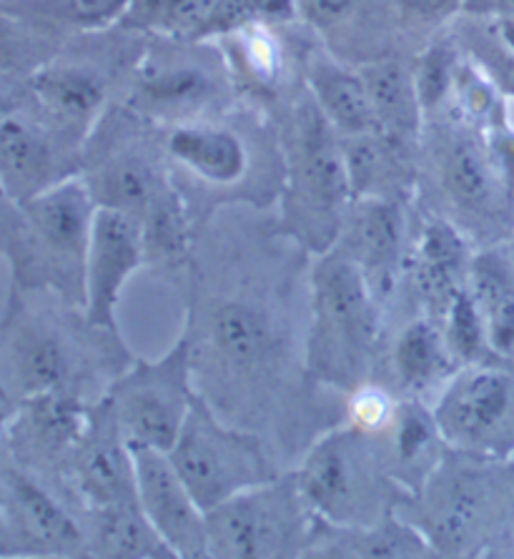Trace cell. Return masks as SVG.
Instances as JSON below:
<instances>
[{
    "instance_id": "obj_1",
    "label": "cell",
    "mask_w": 514,
    "mask_h": 559,
    "mask_svg": "<svg viewBox=\"0 0 514 559\" xmlns=\"http://www.w3.org/2000/svg\"><path fill=\"white\" fill-rule=\"evenodd\" d=\"M96 209L81 174L25 203L5 201L3 243L13 269V289L50 292L83 311Z\"/></svg>"
},
{
    "instance_id": "obj_2",
    "label": "cell",
    "mask_w": 514,
    "mask_h": 559,
    "mask_svg": "<svg viewBox=\"0 0 514 559\" xmlns=\"http://www.w3.org/2000/svg\"><path fill=\"white\" fill-rule=\"evenodd\" d=\"M376 338V292L364 271L336 247L319 253L311 269L307 374L319 384L354 392L367 384Z\"/></svg>"
},
{
    "instance_id": "obj_3",
    "label": "cell",
    "mask_w": 514,
    "mask_h": 559,
    "mask_svg": "<svg viewBox=\"0 0 514 559\" xmlns=\"http://www.w3.org/2000/svg\"><path fill=\"white\" fill-rule=\"evenodd\" d=\"M282 156L279 231L299 247L324 253L339 239L354 197L339 133L319 111L309 91L294 106Z\"/></svg>"
},
{
    "instance_id": "obj_4",
    "label": "cell",
    "mask_w": 514,
    "mask_h": 559,
    "mask_svg": "<svg viewBox=\"0 0 514 559\" xmlns=\"http://www.w3.org/2000/svg\"><path fill=\"white\" fill-rule=\"evenodd\" d=\"M372 437L347 425L311 444L294 477L316 516L336 524H376L397 512L404 497L411 499Z\"/></svg>"
},
{
    "instance_id": "obj_5",
    "label": "cell",
    "mask_w": 514,
    "mask_h": 559,
    "mask_svg": "<svg viewBox=\"0 0 514 559\" xmlns=\"http://www.w3.org/2000/svg\"><path fill=\"white\" fill-rule=\"evenodd\" d=\"M176 472L204 510L279 477L264 442L249 429L222 419L204 394H196L187 421L168 449Z\"/></svg>"
},
{
    "instance_id": "obj_6",
    "label": "cell",
    "mask_w": 514,
    "mask_h": 559,
    "mask_svg": "<svg viewBox=\"0 0 514 559\" xmlns=\"http://www.w3.org/2000/svg\"><path fill=\"white\" fill-rule=\"evenodd\" d=\"M151 123L131 106L98 118L81 154V176L96 206L121 209L141 218L174 186L166 146H154Z\"/></svg>"
},
{
    "instance_id": "obj_7",
    "label": "cell",
    "mask_w": 514,
    "mask_h": 559,
    "mask_svg": "<svg viewBox=\"0 0 514 559\" xmlns=\"http://www.w3.org/2000/svg\"><path fill=\"white\" fill-rule=\"evenodd\" d=\"M314 512L297 477H276L206 512L208 557H304Z\"/></svg>"
},
{
    "instance_id": "obj_8",
    "label": "cell",
    "mask_w": 514,
    "mask_h": 559,
    "mask_svg": "<svg viewBox=\"0 0 514 559\" xmlns=\"http://www.w3.org/2000/svg\"><path fill=\"white\" fill-rule=\"evenodd\" d=\"M229 63L211 40L164 38L143 53L131 79L129 106L154 123H187L206 118L226 93Z\"/></svg>"
},
{
    "instance_id": "obj_9",
    "label": "cell",
    "mask_w": 514,
    "mask_h": 559,
    "mask_svg": "<svg viewBox=\"0 0 514 559\" xmlns=\"http://www.w3.org/2000/svg\"><path fill=\"white\" fill-rule=\"evenodd\" d=\"M193 369V344L181 334L164 357L131 361L108 384L106 396L129 444L162 452L174 447L199 394Z\"/></svg>"
},
{
    "instance_id": "obj_10",
    "label": "cell",
    "mask_w": 514,
    "mask_h": 559,
    "mask_svg": "<svg viewBox=\"0 0 514 559\" xmlns=\"http://www.w3.org/2000/svg\"><path fill=\"white\" fill-rule=\"evenodd\" d=\"M446 449L475 460L514 447V374L494 364H465L432 406Z\"/></svg>"
},
{
    "instance_id": "obj_11",
    "label": "cell",
    "mask_w": 514,
    "mask_h": 559,
    "mask_svg": "<svg viewBox=\"0 0 514 559\" xmlns=\"http://www.w3.org/2000/svg\"><path fill=\"white\" fill-rule=\"evenodd\" d=\"M8 304L3 326V394L8 409L31 396L73 389L79 374L75 336L48 309Z\"/></svg>"
},
{
    "instance_id": "obj_12",
    "label": "cell",
    "mask_w": 514,
    "mask_h": 559,
    "mask_svg": "<svg viewBox=\"0 0 514 559\" xmlns=\"http://www.w3.org/2000/svg\"><path fill=\"white\" fill-rule=\"evenodd\" d=\"M204 354L234 386L268 384L279 369L284 344L279 324L256 296H224L201 313Z\"/></svg>"
},
{
    "instance_id": "obj_13",
    "label": "cell",
    "mask_w": 514,
    "mask_h": 559,
    "mask_svg": "<svg viewBox=\"0 0 514 559\" xmlns=\"http://www.w3.org/2000/svg\"><path fill=\"white\" fill-rule=\"evenodd\" d=\"M497 481L487 467L454 464L442 460L419 492L415 512L417 527L432 542L437 555H462L477 547L479 537L492 524L494 507L500 502Z\"/></svg>"
},
{
    "instance_id": "obj_14",
    "label": "cell",
    "mask_w": 514,
    "mask_h": 559,
    "mask_svg": "<svg viewBox=\"0 0 514 559\" xmlns=\"http://www.w3.org/2000/svg\"><path fill=\"white\" fill-rule=\"evenodd\" d=\"M83 146L53 129L36 106L5 108L0 123L3 199L25 203L58 181L81 174Z\"/></svg>"
},
{
    "instance_id": "obj_15",
    "label": "cell",
    "mask_w": 514,
    "mask_h": 559,
    "mask_svg": "<svg viewBox=\"0 0 514 559\" xmlns=\"http://www.w3.org/2000/svg\"><path fill=\"white\" fill-rule=\"evenodd\" d=\"M3 555L71 557L86 555L88 539L79 520L50 495L36 474L21 464L3 467V507H0Z\"/></svg>"
},
{
    "instance_id": "obj_16",
    "label": "cell",
    "mask_w": 514,
    "mask_h": 559,
    "mask_svg": "<svg viewBox=\"0 0 514 559\" xmlns=\"http://www.w3.org/2000/svg\"><path fill=\"white\" fill-rule=\"evenodd\" d=\"M146 264L141 218L121 209L98 206L86 253L83 317L91 326L118 334V304L129 278Z\"/></svg>"
},
{
    "instance_id": "obj_17",
    "label": "cell",
    "mask_w": 514,
    "mask_h": 559,
    "mask_svg": "<svg viewBox=\"0 0 514 559\" xmlns=\"http://www.w3.org/2000/svg\"><path fill=\"white\" fill-rule=\"evenodd\" d=\"M91 404L75 389H56L5 409V442L21 467H73L75 449L88 429Z\"/></svg>"
},
{
    "instance_id": "obj_18",
    "label": "cell",
    "mask_w": 514,
    "mask_h": 559,
    "mask_svg": "<svg viewBox=\"0 0 514 559\" xmlns=\"http://www.w3.org/2000/svg\"><path fill=\"white\" fill-rule=\"evenodd\" d=\"M141 512L174 549L176 559L208 557L206 510L176 472L168 452L131 444Z\"/></svg>"
},
{
    "instance_id": "obj_19",
    "label": "cell",
    "mask_w": 514,
    "mask_h": 559,
    "mask_svg": "<svg viewBox=\"0 0 514 559\" xmlns=\"http://www.w3.org/2000/svg\"><path fill=\"white\" fill-rule=\"evenodd\" d=\"M73 485L86 510L136 504V467L111 402L104 394L91 404L88 429L73 456Z\"/></svg>"
},
{
    "instance_id": "obj_20",
    "label": "cell",
    "mask_w": 514,
    "mask_h": 559,
    "mask_svg": "<svg viewBox=\"0 0 514 559\" xmlns=\"http://www.w3.org/2000/svg\"><path fill=\"white\" fill-rule=\"evenodd\" d=\"M171 166L211 191H236L254 171V148L247 126L196 118L171 126L164 141Z\"/></svg>"
},
{
    "instance_id": "obj_21",
    "label": "cell",
    "mask_w": 514,
    "mask_h": 559,
    "mask_svg": "<svg viewBox=\"0 0 514 559\" xmlns=\"http://www.w3.org/2000/svg\"><path fill=\"white\" fill-rule=\"evenodd\" d=\"M437 176L444 197L469 222H492L500 214L502 199H510L487 146L482 129L467 121H454L437 146Z\"/></svg>"
},
{
    "instance_id": "obj_22",
    "label": "cell",
    "mask_w": 514,
    "mask_h": 559,
    "mask_svg": "<svg viewBox=\"0 0 514 559\" xmlns=\"http://www.w3.org/2000/svg\"><path fill=\"white\" fill-rule=\"evenodd\" d=\"M28 96L53 129L83 146L106 114L108 81L88 63L56 61L40 66L28 81Z\"/></svg>"
},
{
    "instance_id": "obj_23",
    "label": "cell",
    "mask_w": 514,
    "mask_h": 559,
    "mask_svg": "<svg viewBox=\"0 0 514 559\" xmlns=\"http://www.w3.org/2000/svg\"><path fill=\"white\" fill-rule=\"evenodd\" d=\"M404 243V214L399 201L386 197L351 199L334 247L364 271L374 292H386L397 271Z\"/></svg>"
},
{
    "instance_id": "obj_24",
    "label": "cell",
    "mask_w": 514,
    "mask_h": 559,
    "mask_svg": "<svg viewBox=\"0 0 514 559\" xmlns=\"http://www.w3.org/2000/svg\"><path fill=\"white\" fill-rule=\"evenodd\" d=\"M437 549L415 522L397 512L376 524H336L314 514L304 557L334 559H417Z\"/></svg>"
},
{
    "instance_id": "obj_25",
    "label": "cell",
    "mask_w": 514,
    "mask_h": 559,
    "mask_svg": "<svg viewBox=\"0 0 514 559\" xmlns=\"http://www.w3.org/2000/svg\"><path fill=\"white\" fill-rule=\"evenodd\" d=\"M307 91L339 135L376 133V116L364 75L332 50L307 58Z\"/></svg>"
},
{
    "instance_id": "obj_26",
    "label": "cell",
    "mask_w": 514,
    "mask_h": 559,
    "mask_svg": "<svg viewBox=\"0 0 514 559\" xmlns=\"http://www.w3.org/2000/svg\"><path fill=\"white\" fill-rule=\"evenodd\" d=\"M364 75L369 98L376 116V133L402 156L421 139V123L427 121L421 108L415 73L409 66L394 58H376L359 66Z\"/></svg>"
},
{
    "instance_id": "obj_27",
    "label": "cell",
    "mask_w": 514,
    "mask_h": 559,
    "mask_svg": "<svg viewBox=\"0 0 514 559\" xmlns=\"http://www.w3.org/2000/svg\"><path fill=\"white\" fill-rule=\"evenodd\" d=\"M469 264L471 257L462 226L442 216L427 218L415 257V284L421 299L444 313L454 296L465 289L459 286V274L469 276Z\"/></svg>"
},
{
    "instance_id": "obj_28",
    "label": "cell",
    "mask_w": 514,
    "mask_h": 559,
    "mask_svg": "<svg viewBox=\"0 0 514 559\" xmlns=\"http://www.w3.org/2000/svg\"><path fill=\"white\" fill-rule=\"evenodd\" d=\"M386 431H390V447L384 449L386 467L392 477L415 497L442 464L440 447H446L442 431L437 427L434 412L421 406L417 400L399 402L397 414Z\"/></svg>"
},
{
    "instance_id": "obj_29",
    "label": "cell",
    "mask_w": 514,
    "mask_h": 559,
    "mask_svg": "<svg viewBox=\"0 0 514 559\" xmlns=\"http://www.w3.org/2000/svg\"><path fill=\"white\" fill-rule=\"evenodd\" d=\"M297 5L299 19L311 25L326 44H344L349 50H357V44H354V38H357L361 66H364L361 44L367 48V63L376 61V58H386L372 44L374 31L367 28L364 23H359V19L390 31V23L386 21H390V15H397L392 0H297Z\"/></svg>"
},
{
    "instance_id": "obj_30",
    "label": "cell",
    "mask_w": 514,
    "mask_h": 559,
    "mask_svg": "<svg viewBox=\"0 0 514 559\" xmlns=\"http://www.w3.org/2000/svg\"><path fill=\"white\" fill-rule=\"evenodd\" d=\"M469 292L485 317L487 338L494 354H514V264L507 249H485L471 257Z\"/></svg>"
},
{
    "instance_id": "obj_31",
    "label": "cell",
    "mask_w": 514,
    "mask_h": 559,
    "mask_svg": "<svg viewBox=\"0 0 514 559\" xmlns=\"http://www.w3.org/2000/svg\"><path fill=\"white\" fill-rule=\"evenodd\" d=\"M88 555L123 559H176L174 549L141 512V504H111L91 510Z\"/></svg>"
},
{
    "instance_id": "obj_32",
    "label": "cell",
    "mask_w": 514,
    "mask_h": 559,
    "mask_svg": "<svg viewBox=\"0 0 514 559\" xmlns=\"http://www.w3.org/2000/svg\"><path fill=\"white\" fill-rule=\"evenodd\" d=\"M452 352L446 346L442 326L432 319L419 317L409 321L394 344V367L397 377L409 392L419 394L421 389L446 379L452 369Z\"/></svg>"
},
{
    "instance_id": "obj_33",
    "label": "cell",
    "mask_w": 514,
    "mask_h": 559,
    "mask_svg": "<svg viewBox=\"0 0 514 559\" xmlns=\"http://www.w3.org/2000/svg\"><path fill=\"white\" fill-rule=\"evenodd\" d=\"M143 247H146V264L158 269H176L187 264L191 243L189 203L183 201L181 191H164L146 214L141 216Z\"/></svg>"
},
{
    "instance_id": "obj_34",
    "label": "cell",
    "mask_w": 514,
    "mask_h": 559,
    "mask_svg": "<svg viewBox=\"0 0 514 559\" xmlns=\"http://www.w3.org/2000/svg\"><path fill=\"white\" fill-rule=\"evenodd\" d=\"M216 40L226 44L222 48L226 63L243 86L256 93L276 91L284 73V50L279 38L274 36V28L256 25V28L236 31Z\"/></svg>"
},
{
    "instance_id": "obj_35",
    "label": "cell",
    "mask_w": 514,
    "mask_h": 559,
    "mask_svg": "<svg viewBox=\"0 0 514 559\" xmlns=\"http://www.w3.org/2000/svg\"><path fill=\"white\" fill-rule=\"evenodd\" d=\"M216 0H131L121 28L158 38L201 40Z\"/></svg>"
},
{
    "instance_id": "obj_36",
    "label": "cell",
    "mask_w": 514,
    "mask_h": 559,
    "mask_svg": "<svg viewBox=\"0 0 514 559\" xmlns=\"http://www.w3.org/2000/svg\"><path fill=\"white\" fill-rule=\"evenodd\" d=\"M351 197H386L394 191V174L402 171L407 156L394 151L379 133L339 135Z\"/></svg>"
},
{
    "instance_id": "obj_37",
    "label": "cell",
    "mask_w": 514,
    "mask_h": 559,
    "mask_svg": "<svg viewBox=\"0 0 514 559\" xmlns=\"http://www.w3.org/2000/svg\"><path fill=\"white\" fill-rule=\"evenodd\" d=\"M19 3L21 8L5 5V13L31 19L33 23L94 33L121 23L131 0H19Z\"/></svg>"
},
{
    "instance_id": "obj_38",
    "label": "cell",
    "mask_w": 514,
    "mask_h": 559,
    "mask_svg": "<svg viewBox=\"0 0 514 559\" xmlns=\"http://www.w3.org/2000/svg\"><path fill=\"white\" fill-rule=\"evenodd\" d=\"M465 48L457 38L440 36L421 50L417 63L411 66L415 73L417 93L425 108V116H432L450 100L454 81H457L459 68L465 63Z\"/></svg>"
},
{
    "instance_id": "obj_39",
    "label": "cell",
    "mask_w": 514,
    "mask_h": 559,
    "mask_svg": "<svg viewBox=\"0 0 514 559\" xmlns=\"http://www.w3.org/2000/svg\"><path fill=\"white\" fill-rule=\"evenodd\" d=\"M294 21H301L297 0H216L201 40H216L256 25L276 28Z\"/></svg>"
},
{
    "instance_id": "obj_40",
    "label": "cell",
    "mask_w": 514,
    "mask_h": 559,
    "mask_svg": "<svg viewBox=\"0 0 514 559\" xmlns=\"http://www.w3.org/2000/svg\"><path fill=\"white\" fill-rule=\"evenodd\" d=\"M442 332L452 357L457 361L479 364L487 352H492L490 338H487L485 317L479 311L475 294L469 289H462L450 301V307L442 313Z\"/></svg>"
},
{
    "instance_id": "obj_41",
    "label": "cell",
    "mask_w": 514,
    "mask_h": 559,
    "mask_svg": "<svg viewBox=\"0 0 514 559\" xmlns=\"http://www.w3.org/2000/svg\"><path fill=\"white\" fill-rule=\"evenodd\" d=\"M479 21H465L459 25L457 40L465 53L485 68V73L502 91V96L514 100V50L502 44L490 19L477 15Z\"/></svg>"
},
{
    "instance_id": "obj_42",
    "label": "cell",
    "mask_w": 514,
    "mask_h": 559,
    "mask_svg": "<svg viewBox=\"0 0 514 559\" xmlns=\"http://www.w3.org/2000/svg\"><path fill=\"white\" fill-rule=\"evenodd\" d=\"M394 414H397V402L384 389L361 384L351 392L347 409V419L351 427L369 431V435H379V431H386V427L392 425Z\"/></svg>"
},
{
    "instance_id": "obj_43",
    "label": "cell",
    "mask_w": 514,
    "mask_h": 559,
    "mask_svg": "<svg viewBox=\"0 0 514 559\" xmlns=\"http://www.w3.org/2000/svg\"><path fill=\"white\" fill-rule=\"evenodd\" d=\"M399 23L417 28H440L465 11V0H392Z\"/></svg>"
},
{
    "instance_id": "obj_44",
    "label": "cell",
    "mask_w": 514,
    "mask_h": 559,
    "mask_svg": "<svg viewBox=\"0 0 514 559\" xmlns=\"http://www.w3.org/2000/svg\"><path fill=\"white\" fill-rule=\"evenodd\" d=\"M465 11L485 19H514V0H465Z\"/></svg>"
},
{
    "instance_id": "obj_45",
    "label": "cell",
    "mask_w": 514,
    "mask_h": 559,
    "mask_svg": "<svg viewBox=\"0 0 514 559\" xmlns=\"http://www.w3.org/2000/svg\"><path fill=\"white\" fill-rule=\"evenodd\" d=\"M507 251H510V259H512V264H514V239H512V243H510V249H507Z\"/></svg>"
}]
</instances>
